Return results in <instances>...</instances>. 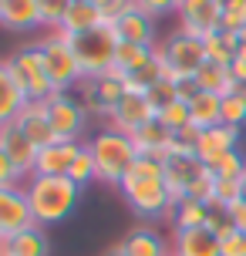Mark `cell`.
<instances>
[{"label":"cell","mask_w":246,"mask_h":256,"mask_svg":"<svg viewBox=\"0 0 246 256\" xmlns=\"http://www.w3.org/2000/svg\"><path fill=\"white\" fill-rule=\"evenodd\" d=\"M179 20L182 30H189L196 38H209L222 30V0H182Z\"/></svg>","instance_id":"cell-12"},{"label":"cell","mask_w":246,"mask_h":256,"mask_svg":"<svg viewBox=\"0 0 246 256\" xmlns=\"http://www.w3.org/2000/svg\"><path fill=\"white\" fill-rule=\"evenodd\" d=\"M145 94H148L152 108H156V112H162V108H168L172 102H179V84H176L172 78H162V81H158V84H152Z\"/></svg>","instance_id":"cell-36"},{"label":"cell","mask_w":246,"mask_h":256,"mask_svg":"<svg viewBox=\"0 0 246 256\" xmlns=\"http://www.w3.org/2000/svg\"><path fill=\"white\" fill-rule=\"evenodd\" d=\"M125 78L118 74V71H108L102 78H84L78 84V102L88 108V115H102V118H112L115 112V104L125 98Z\"/></svg>","instance_id":"cell-10"},{"label":"cell","mask_w":246,"mask_h":256,"mask_svg":"<svg viewBox=\"0 0 246 256\" xmlns=\"http://www.w3.org/2000/svg\"><path fill=\"white\" fill-rule=\"evenodd\" d=\"M44 112H48V122L61 142H81L84 128H88V108L71 91H54L44 102Z\"/></svg>","instance_id":"cell-9"},{"label":"cell","mask_w":246,"mask_h":256,"mask_svg":"<svg viewBox=\"0 0 246 256\" xmlns=\"http://www.w3.org/2000/svg\"><path fill=\"white\" fill-rule=\"evenodd\" d=\"M0 148L7 152V158H10L14 166H17V172L24 176V182L34 176V162H38V145L27 138L20 128L14 125H4L0 128Z\"/></svg>","instance_id":"cell-15"},{"label":"cell","mask_w":246,"mask_h":256,"mask_svg":"<svg viewBox=\"0 0 246 256\" xmlns=\"http://www.w3.org/2000/svg\"><path fill=\"white\" fill-rule=\"evenodd\" d=\"M156 115H158V112L152 108V102H148L145 91H125V98L115 104V112H112V118H108V125L118 128V132H125V135H135L138 128L148 125Z\"/></svg>","instance_id":"cell-13"},{"label":"cell","mask_w":246,"mask_h":256,"mask_svg":"<svg viewBox=\"0 0 246 256\" xmlns=\"http://www.w3.org/2000/svg\"><path fill=\"white\" fill-rule=\"evenodd\" d=\"M104 256H128V253H125V246L118 243V246H112V250H108V253H104Z\"/></svg>","instance_id":"cell-45"},{"label":"cell","mask_w":246,"mask_h":256,"mask_svg":"<svg viewBox=\"0 0 246 256\" xmlns=\"http://www.w3.org/2000/svg\"><path fill=\"white\" fill-rule=\"evenodd\" d=\"M88 148L94 155V166H98V182L115 186V189L125 182V176L132 172L135 158H138V148H135L132 135H125V132H118L112 125L94 132L88 138Z\"/></svg>","instance_id":"cell-2"},{"label":"cell","mask_w":246,"mask_h":256,"mask_svg":"<svg viewBox=\"0 0 246 256\" xmlns=\"http://www.w3.org/2000/svg\"><path fill=\"white\" fill-rule=\"evenodd\" d=\"M209 172L216 176V179H243L246 176V155L240 152V148H233V152L220 155L216 162H209Z\"/></svg>","instance_id":"cell-32"},{"label":"cell","mask_w":246,"mask_h":256,"mask_svg":"<svg viewBox=\"0 0 246 256\" xmlns=\"http://www.w3.org/2000/svg\"><path fill=\"white\" fill-rule=\"evenodd\" d=\"M27 94L17 88V81L10 78V68H7V58H0V128L17 122V115L27 108Z\"/></svg>","instance_id":"cell-20"},{"label":"cell","mask_w":246,"mask_h":256,"mask_svg":"<svg viewBox=\"0 0 246 256\" xmlns=\"http://www.w3.org/2000/svg\"><path fill=\"white\" fill-rule=\"evenodd\" d=\"M38 7H40V27L51 34V30H61L68 10L74 7V0H38Z\"/></svg>","instance_id":"cell-33"},{"label":"cell","mask_w":246,"mask_h":256,"mask_svg":"<svg viewBox=\"0 0 246 256\" xmlns=\"http://www.w3.org/2000/svg\"><path fill=\"white\" fill-rule=\"evenodd\" d=\"M172 256H220V236L212 230H186L172 236Z\"/></svg>","instance_id":"cell-18"},{"label":"cell","mask_w":246,"mask_h":256,"mask_svg":"<svg viewBox=\"0 0 246 256\" xmlns=\"http://www.w3.org/2000/svg\"><path fill=\"white\" fill-rule=\"evenodd\" d=\"M206 230H212L220 240H226L230 232H236V226H233V219L226 216L222 209H212V216H209V222H206Z\"/></svg>","instance_id":"cell-41"},{"label":"cell","mask_w":246,"mask_h":256,"mask_svg":"<svg viewBox=\"0 0 246 256\" xmlns=\"http://www.w3.org/2000/svg\"><path fill=\"white\" fill-rule=\"evenodd\" d=\"M0 256H51V240H48L44 226H27L24 232L4 240Z\"/></svg>","instance_id":"cell-22"},{"label":"cell","mask_w":246,"mask_h":256,"mask_svg":"<svg viewBox=\"0 0 246 256\" xmlns=\"http://www.w3.org/2000/svg\"><path fill=\"white\" fill-rule=\"evenodd\" d=\"M132 142H135V148L145 155H158V158H168V145H172V132H168L162 122H158V115L148 122V125H142L135 135H132Z\"/></svg>","instance_id":"cell-26"},{"label":"cell","mask_w":246,"mask_h":256,"mask_svg":"<svg viewBox=\"0 0 246 256\" xmlns=\"http://www.w3.org/2000/svg\"><path fill=\"white\" fill-rule=\"evenodd\" d=\"M189 115H192V125L199 132H209V128L222 125V94L199 91L192 102H189Z\"/></svg>","instance_id":"cell-27"},{"label":"cell","mask_w":246,"mask_h":256,"mask_svg":"<svg viewBox=\"0 0 246 256\" xmlns=\"http://www.w3.org/2000/svg\"><path fill=\"white\" fill-rule=\"evenodd\" d=\"M108 20H104V14L94 7V4H84V0H74V7L68 10L64 24H61V34H68V38H81V34H88V30H98V27H104Z\"/></svg>","instance_id":"cell-24"},{"label":"cell","mask_w":246,"mask_h":256,"mask_svg":"<svg viewBox=\"0 0 246 256\" xmlns=\"http://www.w3.org/2000/svg\"><path fill=\"white\" fill-rule=\"evenodd\" d=\"M135 7H142L145 14H152V17H168V14H179L182 0H135Z\"/></svg>","instance_id":"cell-39"},{"label":"cell","mask_w":246,"mask_h":256,"mask_svg":"<svg viewBox=\"0 0 246 256\" xmlns=\"http://www.w3.org/2000/svg\"><path fill=\"white\" fill-rule=\"evenodd\" d=\"M40 54H44V68H48V78H51L54 91H71L74 84L84 81V71H81V61L74 54V44L68 34L61 30H51L38 40Z\"/></svg>","instance_id":"cell-4"},{"label":"cell","mask_w":246,"mask_h":256,"mask_svg":"<svg viewBox=\"0 0 246 256\" xmlns=\"http://www.w3.org/2000/svg\"><path fill=\"white\" fill-rule=\"evenodd\" d=\"M158 122H162L172 135H176V132H182V128H189V125H192L189 102H182V98H179V102H172L168 108H162V112H158Z\"/></svg>","instance_id":"cell-35"},{"label":"cell","mask_w":246,"mask_h":256,"mask_svg":"<svg viewBox=\"0 0 246 256\" xmlns=\"http://www.w3.org/2000/svg\"><path fill=\"white\" fill-rule=\"evenodd\" d=\"M222 125L236 128V132L246 125V98L240 94V91L222 94Z\"/></svg>","instance_id":"cell-34"},{"label":"cell","mask_w":246,"mask_h":256,"mask_svg":"<svg viewBox=\"0 0 246 256\" xmlns=\"http://www.w3.org/2000/svg\"><path fill=\"white\" fill-rule=\"evenodd\" d=\"M0 250H4V240H0Z\"/></svg>","instance_id":"cell-49"},{"label":"cell","mask_w":246,"mask_h":256,"mask_svg":"<svg viewBox=\"0 0 246 256\" xmlns=\"http://www.w3.org/2000/svg\"><path fill=\"white\" fill-rule=\"evenodd\" d=\"M122 199L132 206V212L142 219H166L176 209V199L168 192L166 179H148V176H125L118 186Z\"/></svg>","instance_id":"cell-5"},{"label":"cell","mask_w":246,"mask_h":256,"mask_svg":"<svg viewBox=\"0 0 246 256\" xmlns=\"http://www.w3.org/2000/svg\"><path fill=\"white\" fill-rule=\"evenodd\" d=\"M209 216H212V206L206 202V199H179L176 202V209H172V226H176V232H186V230H202L209 222Z\"/></svg>","instance_id":"cell-25"},{"label":"cell","mask_w":246,"mask_h":256,"mask_svg":"<svg viewBox=\"0 0 246 256\" xmlns=\"http://www.w3.org/2000/svg\"><path fill=\"white\" fill-rule=\"evenodd\" d=\"M84 4H94V7L104 14V20H108V24H115L125 10L135 7V0H84Z\"/></svg>","instance_id":"cell-38"},{"label":"cell","mask_w":246,"mask_h":256,"mask_svg":"<svg viewBox=\"0 0 246 256\" xmlns=\"http://www.w3.org/2000/svg\"><path fill=\"white\" fill-rule=\"evenodd\" d=\"M68 179L74 182L78 189H88L91 182H98V166H94V155H91L88 142H81L78 155H74V162L68 168Z\"/></svg>","instance_id":"cell-31"},{"label":"cell","mask_w":246,"mask_h":256,"mask_svg":"<svg viewBox=\"0 0 246 256\" xmlns=\"http://www.w3.org/2000/svg\"><path fill=\"white\" fill-rule=\"evenodd\" d=\"M236 199H240V182L236 179H216L209 206H212V209H226V206L236 202Z\"/></svg>","instance_id":"cell-37"},{"label":"cell","mask_w":246,"mask_h":256,"mask_svg":"<svg viewBox=\"0 0 246 256\" xmlns=\"http://www.w3.org/2000/svg\"><path fill=\"white\" fill-rule=\"evenodd\" d=\"M220 256H246V232H230L226 240H220Z\"/></svg>","instance_id":"cell-40"},{"label":"cell","mask_w":246,"mask_h":256,"mask_svg":"<svg viewBox=\"0 0 246 256\" xmlns=\"http://www.w3.org/2000/svg\"><path fill=\"white\" fill-rule=\"evenodd\" d=\"M0 24L14 30V34H24V30H38L40 27V7L38 0H4V17Z\"/></svg>","instance_id":"cell-23"},{"label":"cell","mask_w":246,"mask_h":256,"mask_svg":"<svg viewBox=\"0 0 246 256\" xmlns=\"http://www.w3.org/2000/svg\"><path fill=\"white\" fill-rule=\"evenodd\" d=\"M230 74H233L236 84H243V81H246V58H236V61L230 64Z\"/></svg>","instance_id":"cell-44"},{"label":"cell","mask_w":246,"mask_h":256,"mask_svg":"<svg viewBox=\"0 0 246 256\" xmlns=\"http://www.w3.org/2000/svg\"><path fill=\"white\" fill-rule=\"evenodd\" d=\"M71 44H74V54H78V61H81L84 78H102L108 71H115L118 34L112 24L98 27V30H88L81 38H71Z\"/></svg>","instance_id":"cell-8"},{"label":"cell","mask_w":246,"mask_h":256,"mask_svg":"<svg viewBox=\"0 0 246 256\" xmlns=\"http://www.w3.org/2000/svg\"><path fill=\"white\" fill-rule=\"evenodd\" d=\"M27 226H38L30 216L24 186H0V240H10Z\"/></svg>","instance_id":"cell-11"},{"label":"cell","mask_w":246,"mask_h":256,"mask_svg":"<svg viewBox=\"0 0 246 256\" xmlns=\"http://www.w3.org/2000/svg\"><path fill=\"white\" fill-rule=\"evenodd\" d=\"M222 212L233 219V226H236L240 232H246V199H236V202H230Z\"/></svg>","instance_id":"cell-43"},{"label":"cell","mask_w":246,"mask_h":256,"mask_svg":"<svg viewBox=\"0 0 246 256\" xmlns=\"http://www.w3.org/2000/svg\"><path fill=\"white\" fill-rule=\"evenodd\" d=\"M236 142H240V132H236V128H230V125H216V128H209V132H202V135H199L196 158L209 166V162H216L220 155L233 152Z\"/></svg>","instance_id":"cell-19"},{"label":"cell","mask_w":246,"mask_h":256,"mask_svg":"<svg viewBox=\"0 0 246 256\" xmlns=\"http://www.w3.org/2000/svg\"><path fill=\"white\" fill-rule=\"evenodd\" d=\"M166 186L172 192V199H212V186L216 176L209 172L206 162H199L196 155H168L166 158Z\"/></svg>","instance_id":"cell-3"},{"label":"cell","mask_w":246,"mask_h":256,"mask_svg":"<svg viewBox=\"0 0 246 256\" xmlns=\"http://www.w3.org/2000/svg\"><path fill=\"white\" fill-rule=\"evenodd\" d=\"M158 48H162V61H166V78H172L176 84L196 78L199 68L206 64V40L182 27L172 30L166 40H158Z\"/></svg>","instance_id":"cell-6"},{"label":"cell","mask_w":246,"mask_h":256,"mask_svg":"<svg viewBox=\"0 0 246 256\" xmlns=\"http://www.w3.org/2000/svg\"><path fill=\"white\" fill-rule=\"evenodd\" d=\"M0 17H4V0H0Z\"/></svg>","instance_id":"cell-48"},{"label":"cell","mask_w":246,"mask_h":256,"mask_svg":"<svg viewBox=\"0 0 246 256\" xmlns=\"http://www.w3.org/2000/svg\"><path fill=\"white\" fill-rule=\"evenodd\" d=\"M27 202H30V216L38 226H58L64 222L81 202V192L68 176H30L24 182Z\"/></svg>","instance_id":"cell-1"},{"label":"cell","mask_w":246,"mask_h":256,"mask_svg":"<svg viewBox=\"0 0 246 256\" xmlns=\"http://www.w3.org/2000/svg\"><path fill=\"white\" fill-rule=\"evenodd\" d=\"M118 40H128V44H142V48H156L158 44V30H156V17L145 14L142 7H132L118 17L115 24Z\"/></svg>","instance_id":"cell-14"},{"label":"cell","mask_w":246,"mask_h":256,"mask_svg":"<svg viewBox=\"0 0 246 256\" xmlns=\"http://www.w3.org/2000/svg\"><path fill=\"white\" fill-rule=\"evenodd\" d=\"M128 256H172V243L152 226H135V230L122 240Z\"/></svg>","instance_id":"cell-21"},{"label":"cell","mask_w":246,"mask_h":256,"mask_svg":"<svg viewBox=\"0 0 246 256\" xmlns=\"http://www.w3.org/2000/svg\"><path fill=\"white\" fill-rule=\"evenodd\" d=\"M81 142H54L38 148V162H34V176H68V168L78 155Z\"/></svg>","instance_id":"cell-16"},{"label":"cell","mask_w":246,"mask_h":256,"mask_svg":"<svg viewBox=\"0 0 246 256\" xmlns=\"http://www.w3.org/2000/svg\"><path fill=\"white\" fill-rule=\"evenodd\" d=\"M236 91H240V94L246 98V81H243V84H236Z\"/></svg>","instance_id":"cell-47"},{"label":"cell","mask_w":246,"mask_h":256,"mask_svg":"<svg viewBox=\"0 0 246 256\" xmlns=\"http://www.w3.org/2000/svg\"><path fill=\"white\" fill-rule=\"evenodd\" d=\"M7 68H10V78L17 81V88L27 94V102H48L54 94V84H51V78H48L44 54H40L38 40L17 48V51L7 58Z\"/></svg>","instance_id":"cell-7"},{"label":"cell","mask_w":246,"mask_h":256,"mask_svg":"<svg viewBox=\"0 0 246 256\" xmlns=\"http://www.w3.org/2000/svg\"><path fill=\"white\" fill-rule=\"evenodd\" d=\"M206 40V61L212 64H222V68H230L236 61V54H240V34H226V30H216V34H209Z\"/></svg>","instance_id":"cell-28"},{"label":"cell","mask_w":246,"mask_h":256,"mask_svg":"<svg viewBox=\"0 0 246 256\" xmlns=\"http://www.w3.org/2000/svg\"><path fill=\"white\" fill-rule=\"evenodd\" d=\"M24 182V176L17 172V166H14L10 158H7V152L0 148V186H20Z\"/></svg>","instance_id":"cell-42"},{"label":"cell","mask_w":246,"mask_h":256,"mask_svg":"<svg viewBox=\"0 0 246 256\" xmlns=\"http://www.w3.org/2000/svg\"><path fill=\"white\" fill-rule=\"evenodd\" d=\"M14 125L24 132L27 138L34 142L38 148H44V145H54V142H61L58 135H54V128H51V122H48V112H44V102H30L17 115V122Z\"/></svg>","instance_id":"cell-17"},{"label":"cell","mask_w":246,"mask_h":256,"mask_svg":"<svg viewBox=\"0 0 246 256\" xmlns=\"http://www.w3.org/2000/svg\"><path fill=\"white\" fill-rule=\"evenodd\" d=\"M152 61V48H142V44H128V40H118L115 51V71L122 78H128L132 71H138L142 64Z\"/></svg>","instance_id":"cell-30"},{"label":"cell","mask_w":246,"mask_h":256,"mask_svg":"<svg viewBox=\"0 0 246 256\" xmlns=\"http://www.w3.org/2000/svg\"><path fill=\"white\" fill-rule=\"evenodd\" d=\"M240 199H246V176L240 179Z\"/></svg>","instance_id":"cell-46"},{"label":"cell","mask_w":246,"mask_h":256,"mask_svg":"<svg viewBox=\"0 0 246 256\" xmlns=\"http://www.w3.org/2000/svg\"><path fill=\"white\" fill-rule=\"evenodd\" d=\"M196 84H199V91H212V94H230V91H236V81H233V74H230V68L212 64V61H206L199 68Z\"/></svg>","instance_id":"cell-29"}]
</instances>
